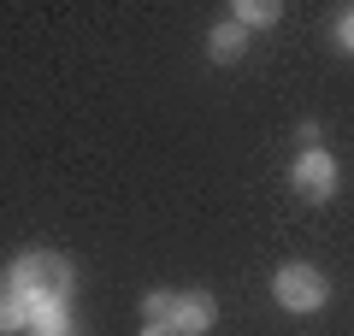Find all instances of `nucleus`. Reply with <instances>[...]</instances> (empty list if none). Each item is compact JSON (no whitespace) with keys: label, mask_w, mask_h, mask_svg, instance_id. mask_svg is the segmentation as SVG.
Wrapping results in <instances>:
<instances>
[{"label":"nucleus","mask_w":354,"mask_h":336,"mask_svg":"<svg viewBox=\"0 0 354 336\" xmlns=\"http://www.w3.org/2000/svg\"><path fill=\"white\" fill-rule=\"evenodd\" d=\"M278 0H236V24H278Z\"/></svg>","instance_id":"nucleus-7"},{"label":"nucleus","mask_w":354,"mask_h":336,"mask_svg":"<svg viewBox=\"0 0 354 336\" xmlns=\"http://www.w3.org/2000/svg\"><path fill=\"white\" fill-rule=\"evenodd\" d=\"M30 319H36V312H30V301L6 283V289H0V330H24Z\"/></svg>","instance_id":"nucleus-5"},{"label":"nucleus","mask_w":354,"mask_h":336,"mask_svg":"<svg viewBox=\"0 0 354 336\" xmlns=\"http://www.w3.org/2000/svg\"><path fill=\"white\" fill-rule=\"evenodd\" d=\"M213 319H218L213 295H207V289H189V295H177L171 330H177V336H207V330H213Z\"/></svg>","instance_id":"nucleus-4"},{"label":"nucleus","mask_w":354,"mask_h":336,"mask_svg":"<svg viewBox=\"0 0 354 336\" xmlns=\"http://www.w3.org/2000/svg\"><path fill=\"white\" fill-rule=\"evenodd\" d=\"M142 336H177V330H171V324H148V330H142Z\"/></svg>","instance_id":"nucleus-11"},{"label":"nucleus","mask_w":354,"mask_h":336,"mask_svg":"<svg viewBox=\"0 0 354 336\" xmlns=\"http://www.w3.org/2000/svg\"><path fill=\"white\" fill-rule=\"evenodd\" d=\"M272 289H278V307L283 312H319V307H325V295H330L325 272H319V265H301V260L283 265Z\"/></svg>","instance_id":"nucleus-2"},{"label":"nucleus","mask_w":354,"mask_h":336,"mask_svg":"<svg viewBox=\"0 0 354 336\" xmlns=\"http://www.w3.org/2000/svg\"><path fill=\"white\" fill-rule=\"evenodd\" d=\"M242 36H248L242 24H218V30H213V41H207V53H213L218 65H230V59L242 53Z\"/></svg>","instance_id":"nucleus-6"},{"label":"nucleus","mask_w":354,"mask_h":336,"mask_svg":"<svg viewBox=\"0 0 354 336\" xmlns=\"http://www.w3.org/2000/svg\"><path fill=\"white\" fill-rule=\"evenodd\" d=\"M12 289L30 301V312L41 307H65V295H71V260L65 254H18L12 260Z\"/></svg>","instance_id":"nucleus-1"},{"label":"nucleus","mask_w":354,"mask_h":336,"mask_svg":"<svg viewBox=\"0 0 354 336\" xmlns=\"http://www.w3.org/2000/svg\"><path fill=\"white\" fill-rule=\"evenodd\" d=\"M337 41H342V48H348V53H354V6H348V12H342V24H337Z\"/></svg>","instance_id":"nucleus-10"},{"label":"nucleus","mask_w":354,"mask_h":336,"mask_svg":"<svg viewBox=\"0 0 354 336\" xmlns=\"http://www.w3.org/2000/svg\"><path fill=\"white\" fill-rule=\"evenodd\" d=\"M142 312H148L153 324H171V312H177V295H171V289H153V295L142 301Z\"/></svg>","instance_id":"nucleus-9"},{"label":"nucleus","mask_w":354,"mask_h":336,"mask_svg":"<svg viewBox=\"0 0 354 336\" xmlns=\"http://www.w3.org/2000/svg\"><path fill=\"white\" fill-rule=\"evenodd\" d=\"M30 324H36V336H77L71 324H65V307H41Z\"/></svg>","instance_id":"nucleus-8"},{"label":"nucleus","mask_w":354,"mask_h":336,"mask_svg":"<svg viewBox=\"0 0 354 336\" xmlns=\"http://www.w3.org/2000/svg\"><path fill=\"white\" fill-rule=\"evenodd\" d=\"M295 195L301 200H330L337 195V160H330L325 148H307L301 160H295Z\"/></svg>","instance_id":"nucleus-3"}]
</instances>
